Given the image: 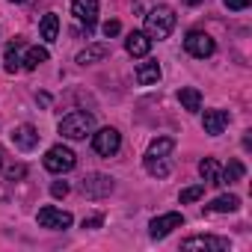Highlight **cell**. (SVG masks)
I'll list each match as a JSON object with an SVG mask.
<instances>
[{
	"label": "cell",
	"mask_w": 252,
	"mask_h": 252,
	"mask_svg": "<svg viewBox=\"0 0 252 252\" xmlns=\"http://www.w3.org/2000/svg\"><path fill=\"white\" fill-rule=\"evenodd\" d=\"M175 30V9L172 6H166V3H160V6H155L149 15H146V36L149 39H169V33Z\"/></svg>",
	"instance_id": "cell-1"
},
{
	"label": "cell",
	"mask_w": 252,
	"mask_h": 252,
	"mask_svg": "<svg viewBox=\"0 0 252 252\" xmlns=\"http://www.w3.org/2000/svg\"><path fill=\"white\" fill-rule=\"evenodd\" d=\"M92 128H95V119L83 110H74L60 122V134L65 140H86V134H92Z\"/></svg>",
	"instance_id": "cell-2"
},
{
	"label": "cell",
	"mask_w": 252,
	"mask_h": 252,
	"mask_svg": "<svg viewBox=\"0 0 252 252\" xmlns=\"http://www.w3.org/2000/svg\"><path fill=\"white\" fill-rule=\"evenodd\" d=\"M77 166V155L68 149V146H54L48 149L45 155V169L54 172V175H63V172H71Z\"/></svg>",
	"instance_id": "cell-3"
},
{
	"label": "cell",
	"mask_w": 252,
	"mask_h": 252,
	"mask_svg": "<svg viewBox=\"0 0 252 252\" xmlns=\"http://www.w3.org/2000/svg\"><path fill=\"white\" fill-rule=\"evenodd\" d=\"M113 178L110 175H101V172H92V175H86L83 181H80V193L86 196V199H104V196H110L113 193Z\"/></svg>",
	"instance_id": "cell-4"
},
{
	"label": "cell",
	"mask_w": 252,
	"mask_h": 252,
	"mask_svg": "<svg viewBox=\"0 0 252 252\" xmlns=\"http://www.w3.org/2000/svg\"><path fill=\"white\" fill-rule=\"evenodd\" d=\"M184 51H187L190 57H196V60H205V57H211V54L217 51V42H214L208 33L193 30V33H187V39H184Z\"/></svg>",
	"instance_id": "cell-5"
},
{
	"label": "cell",
	"mask_w": 252,
	"mask_h": 252,
	"mask_svg": "<svg viewBox=\"0 0 252 252\" xmlns=\"http://www.w3.org/2000/svg\"><path fill=\"white\" fill-rule=\"evenodd\" d=\"M119 146H122V134H119L116 128H101V131H95V134H92V149H95L101 158L116 155V152H119Z\"/></svg>",
	"instance_id": "cell-6"
},
{
	"label": "cell",
	"mask_w": 252,
	"mask_h": 252,
	"mask_svg": "<svg viewBox=\"0 0 252 252\" xmlns=\"http://www.w3.org/2000/svg\"><path fill=\"white\" fill-rule=\"evenodd\" d=\"M36 220H39V225H42V228H54V231L71 228V222H74V217H71L68 211H60V208H54V205L42 208Z\"/></svg>",
	"instance_id": "cell-7"
},
{
	"label": "cell",
	"mask_w": 252,
	"mask_h": 252,
	"mask_svg": "<svg viewBox=\"0 0 252 252\" xmlns=\"http://www.w3.org/2000/svg\"><path fill=\"white\" fill-rule=\"evenodd\" d=\"M228 246L231 243L225 237H211V234H196V237H187L181 243V249H187V252H196V249H202V252H225Z\"/></svg>",
	"instance_id": "cell-8"
},
{
	"label": "cell",
	"mask_w": 252,
	"mask_h": 252,
	"mask_svg": "<svg viewBox=\"0 0 252 252\" xmlns=\"http://www.w3.org/2000/svg\"><path fill=\"white\" fill-rule=\"evenodd\" d=\"M181 225H184V217H181L178 211L160 214V217H155V220L149 222V234H152L155 240H160V237H166L169 231H175V228H181Z\"/></svg>",
	"instance_id": "cell-9"
},
{
	"label": "cell",
	"mask_w": 252,
	"mask_h": 252,
	"mask_svg": "<svg viewBox=\"0 0 252 252\" xmlns=\"http://www.w3.org/2000/svg\"><path fill=\"white\" fill-rule=\"evenodd\" d=\"M71 15L80 24H86V30H92L95 21H98V0H74V3H71Z\"/></svg>",
	"instance_id": "cell-10"
},
{
	"label": "cell",
	"mask_w": 252,
	"mask_h": 252,
	"mask_svg": "<svg viewBox=\"0 0 252 252\" xmlns=\"http://www.w3.org/2000/svg\"><path fill=\"white\" fill-rule=\"evenodd\" d=\"M12 146L21 149V152H30L39 146V131L33 128V125H18V128L12 131Z\"/></svg>",
	"instance_id": "cell-11"
},
{
	"label": "cell",
	"mask_w": 252,
	"mask_h": 252,
	"mask_svg": "<svg viewBox=\"0 0 252 252\" xmlns=\"http://www.w3.org/2000/svg\"><path fill=\"white\" fill-rule=\"evenodd\" d=\"M225 125H228V110H205V119H202L205 134L220 137L225 131Z\"/></svg>",
	"instance_id": "cell-12"
},
{
	"label": "cell",
	"mask_w": 252,
	"mask_h": 252,
	"mask_svg": "<svg viewBox=\"0 0 252 252\" xmlns=\"http://www.w3.org/2000/svg\"><path fill=\"white\" fill-rule=\"evenodd\" d=\"M125 51H128L131 57H149L152 39H149L143 30H134V33H128V39H125Z\"/></svg>",
	"instance_id": "cell-13"
},
{
	"label": "cell",
	"mask_w": 252,
	"mask_h": 252,
	"mask_svg": "<svg viewBox=\"0 0 252 252\" xmlns=\"http://www.w3.org/2000/svg\"><path fill=\"white\" fill-rule=\"evenodd\" d=\"M107 57H110V45L95 42V45H89V48H83V51L77 54V63H80V65H92V63H101V60H107Z\"/></svg>",
	"instance_id": "cell-14"
},
{
	"label": "cell",
	"mask_w": 252,
	"mask_h": 252,
	"mask_svg": "<svg viewBox=\"0 0 252 252\" xmlns=\"http://www.w3.org/2000/svg\"><path fill=\"white\" fill-rule=\"evenodd\" d=\"M158 80H160V65H158L155 60H146V63L137 65V83H140V86H152V83H158Z\"/></svg>",
	"instance_id": "cell-15"
},
{
	"label": "cell",
	"mask_w": 252,
	"mask_h": 252,
	"mask_svg": "<svg viewBox=\"0 0 252 252\" xmlns=\"http://www.w3.org/2000/svg\"><path fill=\"white\" fill-rule=\"evenodd\" d=\"M178 101H181V107L190 110V113H199V110H202V92H199L196 86H184V89H178Z\"/></svg>",
	"instance_id": "cell-16"
},
{
	"label": "cell",
	"mask_w": 252,
	"mask_h": 252,
	"mask_svg": "<svg viewBox=\"0 0 252 252\" xmlns=\"http://www.w3.org/2000/svg\"><path fill=\"white\" fill-rule=\"evenodd\" d=\"M237 208H240V199L231 196V193H228V196H217V199L208 205L211 214H231V211H237Z\"/></svg>",
	"instance_id": "cell-17"
},
{
	"label": "cell",
	"mask_w": 252,
	"mask_h": 252,
	"mask_svg": "<svg viewBox=\"0 0 252 252\" xmlns=\"http://www.w3.org/2000/svg\"><path fill=\"white\" fill-rule=\"evenodd\" d=\"M39 33H42V39H45V42H57V33H60V18H57L54 12H48V15L42 18V24H39Z\"/></svg>",
	"instance_id": "cell-18"
},
{
	"label": "cell",
	"mask_w": 252,
	"mask_h": 252,
	"mask_svg": "<svg viewBox=\"0 0 252 252\" xmlns=\"http://www.w3.org/2000/svg\"><path fill=\"white\" fill-rule=\"evenodd\" d=\"M48 48H30L27 51V57L21 60V68H27V71H33V68H39L42 63H48Z\"/></svg>",
	"instance_id": "cell-19"
},
{
	"label": "cell",
	"mask_w": 252,
	"mask_h": 252,
	"mask_svg": "<svg viewBox=\"0 0 252 252\" xmlns=\"http://www.w3.org/2000/svg\"><path fill=\"white\" fill-rule=\"evenodd\" d=\"M172 149H175V140H172V137H158V140H152L146 158H166Z\"/></svg>",
	"instance_id": "cell-20"
},
{
	"label": "cell",
	"mask_w": 252,
	"mask_h": 252,
	"mask_svg": "<svg viewBox=\"0 0 252 252\" xmlns=\"http://www.w3.org/2000/svg\"><path fill=\"white\" fill-rule=\"evenodd\" d=\"M243 163L240 160H228V166L225 169H220V184H234V181H240L243 178Z\"/></svg>",
	"instance_id": "cell-21"
},
{
	"label": "cell",
	"mask_w": 252,
	"mask_h": 252,
	"mask_svg": "<svg viewBox=\"0 0 252 252\" xmlns=\"http://www.w3.org/2000/svg\"><path fill=\"white\" fill-rule=\"evenodd\" d=\"M18 48H21V42L15 39L9 48H6V57H3V68L9 71V74H15L18 68H21V54H18Z\"/></svg>",
	"instance_id": "cell-22"
},
{
	"label": "cell",
	"mask_w": 252,
	"mask_h": 252,
	"mask_svg": "<svg viewBox=\"0 0 252 252\" xmlns=\"http://www.w3.org/2000/svg\"><path fill=\"white\" fill-rule=\"evenodd\" d=\"M199 175H202L208 184H220V163H217L214 158H205V160L199 163Z\"/></svg>",
	"instance_id": "cell-23"
},
{
	"label": "cell",
	"mask_w": 252,
	"mask_h": 252,
	"mask_svg": "<svg viewBox=\"0 0 252 252\" xmlns=\"http://www.w3.org/2000/svg\"><path fill=\"white\" fill-rule=\"evenodd\" d=\"M146 172L158 175V178H166L169 175V163H163V158H146Z\"/></svg>",
	"instance_id": "cell-24"
},
{
	"label": "cell",
	"mask_w": 252,
	"mask_h": 252,
	"mask_svg": "<svg viewBox=\"0 0 252 252\" xmlns=\"http://www.w3.org/2000/svg\"><path fill=\"white\" fill-rule=\"evenodd\" d=\"M205 196V184H193V187H187V190H181V205H190V202H199Z\"/></svg>",
	"instance_id": "cell-25"
},
{
	"label": "cell",
	"mask_w": 252,
	"mask_h": 252,
	"mask_svg": "<svg viewBox=\"0 0 252 252\" xmlns=\"http://www.w3.org/2000/svg\"><path fill=\"white\" fill-rule=\"evenodd\" d=\"M51 196H54V199H65V196H68V184H65V181H54V184H51Z\"/></svg>",
	"instance_id": "cell-26"
},
{
	"label": "cell",
	"mask_w": 252,
	"mask_h": 252,
	"mask_svg": "<svg viewBox=\"0 0 252 252\" xmlns=\"http://www.w3.org/2000/svg\"><path fill=\"white\" fill-rule=\"evenodd\" d=\"M119 33H122V24H119V21H107V24H104V36H107V39H113V36H119Z\"/></svg>",
	"instance_id": "cell-27"
},
{
	"label": "cell",
	"mask_w": 252,
	"mask_h": 252,
	"mask_svg": "<svg viewBox=\"0 0 252 252\" xmlns=\"http://www.w3.org/2000/svg\"><path fill=\"white\" fill-rule=\"evenodd\" d=\"M6 175H9V181H15V178H24V175H27V166H12Z\"/></svg>",
	"instance_id": "cell-28"
},
{
	"label": "cell",
	"mask_w": 252,
	"mask_h": 252,
	"mask_svg": "<svg viewBox=\"0 0 252 252\" xmlns=\"http://www.w3.org/2000/svg\"><path fill=\"white\" fill-rule=\"evenodd\" d=\"M222 3H225L228 9H246V6H249V0H222Z\"/></svg>",
	"instance_id": "cell-29"
},
{
	"label": "cell",
	"mask_w": 252,
	"mask_h": 252,
	"mask_svg": "<svg viewBox=\"0 0 252 252\" xmlns=\"http://www.w3.org/2000/svg\"><path fill=\"white\" fill-rule=\"evenodd\" d=\"M101 225V217H89V220H83V228H98Z\"/></svg>",
	"instance_id": "cell-30"
},
{
	"label": "cell",
	"mask_w": 252,
	"mask_h": 252,
	"mask_svg": "<svg viewBox=\"0 0 252 252\" xmlns=\"http://www.w3.org/2000/svg\"><path fill=\"white\" fill-rule=\"evenodd\" d=\"M184 3H187V6H199V3H202V0H184Z\"/></svg>",
	"instance_id": "cell-31"
},
{
	"label": "cell",
	"mask_w": 252,
	"mask_h": 252,
	"mask_svg": "<svg viewBox=\"0 0 252 252\" xmlns=\"http://www.w3.org/2000/svg\"><path fill=\"white\" fill-rule=\"evenodd\" d=\"M9 3H24V0H9Z\"/></svg>",
	"instance_id": "cell-32"
},
{
	"label": "cell",
	"mask_w": 252,
	"mask_h": 252,
	"mask_svg": "<svg viewBox=\"0 0 252 252\" xmlns=\"http://www.w3.org/2000/svg\"><path fill=\"white\" fill-rule=\"evenodd\" d=\"M0 169H3V160H0Z\"/></svg>",
	"instance_id": "cell-33"
}]
</instances>
